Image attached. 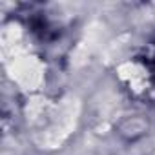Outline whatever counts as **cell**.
Returning a JSON list of instances; mask_svg holds the SVG:
<instances>
[{
    "label": "cell",
    "instance_id": "6da1fadb",
    "mask_svg": "<svg viewBox=\"0 0 155 155\" xmlns=\"http://www.w3.org/2000/svg\"><path fill=\"white\" fill-rule=\"evenodd\" d=\"M146 131H148V122L140 115L124 117L117 126V133L126 140H135V139L146 135Z\"/></svg>",
    "mask_w": 155,
    "mask_h": 155
},
{
    "label": "cell",
    "instance_id": "7a4b0ae2",
    "mask_svg": "<svg viewBox=\"0 0 155 155\" xmlns=\"http://www.w3.org/2000/svg\"><path fill=\"white\" fill-rule=\"evenodd\" d=\"M139 60L144 66V69L148 71V75L155 81V35L144 44V48L139 55Z\"/></svg>",
    "mask_w": 155,
    "mask_h": 155
}]
</instances>
